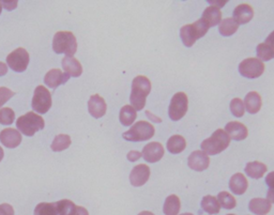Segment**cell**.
Returning a JSON list of instances; mask_svg holds the SVG:
<instances>
[{
	"label": "cell",
	"mask_w": 274,
	"mask_h": 215,
	"mask_svg": "<svg viewBox=\"0 0 274 215\" xmlns=\"http://www.w3.org/2000/svg\"><path fill=\"white\" fill-rule=\"evenodd\" d=\"M74 215H89V213L84 206H76V211Z\"/></svg>",
	"instance_id": "obj_44"
},
{
	"label": "cell",
	"mask_w": 274,
	"mask_h": 215,
	"mask_svg": "<svg viewBox=\"0 0 274 215\" xmlns=\"http://www.w3.org/2000/svg\"><path fill=\"white\" fill-rule=\"evenodd\" d=\"M52 50L56 54H64L66 57H73L78 50V41L71 32H59L52 39Z\"/></svg>",
	"instance_id": "obj_3"
},
{
	"label": "cell",
	"mask_w": 274,
	"mask_h": 215,
	"mask_svg": "<svg viewBox=\"0 0 274 215\" xmlns=\"http://www.w3.org/2000/svg\"><path fill=\"white\" fill-rule=\"evenodd\" d=\"M202 20L208 25V27H214L218 25V22H222V12L218 6H208L202 13Z\"/></svg>",
	"instance_id": "obj_19"
},
{
	"label": "cell",
	"mask_w": 274,
	"mask_h": 215,
	"mask_svg": "<svg viewBox=\"0 0 274 215\" xmlns=\"http://www.w3.org/2000/svg\"><path fill=\"white\" fill-rule=\"evenodd\" d=\"M8 72V66L4 62H2L0 61V76L6 75Z\"/></svg>",
	"instance_id": "obj_45"
},
{
	"label": "cell",
	"mask_w": 274,
	"mask_h": 215,
	"mask_svg": "<svg viewBox=\"0 0 274 215\" xmlns=\"http://www.w3.org/2000/svg\"><path fill=\"white\" fill-rule=\"evenodd\" d=\"M188 100L184 92H178L172 98L168 114L172 121H178L184 117L188 112Z\"/></svg>",
	"instance_id": "obj_7"
},
{
	"label": "cell",
	"mask_w": 274,
	"mask_h": 215,
	"mask_svg": "<svg viewBox=\"0 0 274 215\" xmlns=\"http://www.w3.org/2000/svg\"><path fill=\"white\" fill-rule=\"evenodd\" d=\"M248 209L257 215H267L271 211V204L268 202V199L254 198L250 202Z\"/></svg>",
	"instance_id": "obj_22"
},
{
	"label": "cell",
	"mask_w": 274,
	"mask_h": 215,
	"mask_svg": "<svg viewBox=\"0 0 274 215\" xmlns=\"http://www.w3.org/2000/svg\"><path fill=\"white\" fill-rule=\"evenodd\" d=\"M29 60L30 58L28 52L22 48L14 50L6 56L8 66H9L13 71L18 73L26 71V68L29 64Z\"/></svg>",
	"instance_id": "obj_8"
},
{
	"label": "cell",
	"mask_w": 274,
	"mask_h": 215,
	"mask_svg": "<svg viewBox=\"0 0 274 215\" xmlns=\"http://www.w3.org/2000/svg\"><path fill=\"white\" fill-rule=\"evenodd\" d=\"M227 215H236V214H227Z\"/></svg>",
	"instance_id": "obj_50"
},
{
	"label": "cell",
	"mask_w": 274,
	"mask_h": 215,
	"mask_svg": "<svg viewBox=\"0 0 274 215\" xmlns=\"http://www.w3.org/2000/svg\"><path fill=\"white\" fill-rule=\"evenodd\" d=\"M218 200L220 206H222L224 209H234L236 206H237V200H236L234 197L228 193V192H220L218 196Z\"/></svg>",
	"instance_id": "obj_33"
},
{
	"label": "cell",
	"mask_w": 274,
	"mask_h": 215,
	"mask_svg": "<svg viewBox=\"0 0 274 215\" xmlns=\"http://www.w3.org/2000/svg\"><path fill=\"white\" fill-rule=\"evenodd\" d=\"M108 105L105 103V100L98 94L91 96L88 102V110L89 114L96 119L102 118L106 114Z\"/></svg>",
	"instance_id": "obj_13"
},
{
	"label": "cell",
	"mask_w": 274,
	"mask_h": 215,
	"mask_svg": "<svg viewBox=\"0 0 274 215\" xmlns=\"http://www.w3.org/2000/svg\"><path fill=\"white\" fill-rule=\"evenodd\" d=\"M180 215H194L192 213H184V214H180Z\"/></svg>",
	"instance_id": "obj_49"
},
{
	"label": "cell",
	"mask_w": 274,
	"mask_h": 215,
	"mask_svg": "<svg viewBox=\"0 0 274 215\" xmlns=\"http://www.w3.org/2000/svg\"><path fill=\"white\" fill-rule=\"evenodd\" d=\"M14 96H15V94L9 88L0 87V107L4 105Z\"/></svg>",
	"instance_id": "obj_39"
},
{
	"label": "cell",
	"mask_w": 274,
	"mask_h": 215,
	"mask_svg": "<svg viewBox=\"0 0 274 215\" xmlns=\"http://www.w3.org/2000/svg\"><path fill=\"white\" fill-rule=\"evenodd\" d=\"M230 112L232 114H234V116L236 117H242L243 114H244V112H246V107H244V103H243V101L241 98H232V102H230Z\"/></svg>",
	"instance_id": "obj_36"
},
{
	"label": "cell",
	"mask_w": 274,
	"mask_h": 215,
	"mask_svg": "<svg viewBox=\"0 0 274 215\" xmlns=\"http://www.w3.org/2000/svg\"><path fill=\"white\" fill-rule=\"evenodd\" d=\"M150 178V168L148 165H136L130 174V182L133 186L140 188L148 182Z\"/></svg>",
	"instance_id": "obj_12"
},
{
	"label": "cell",
	"mask_w": 274,
	"mask_h": 215,
	"mask_svg": "<svg viewBox=\"0 0 274 215\" xmlns=\"http://www.w3.org/2000/svg\"><path fill=\"white\" fill-rule=\"evenodd\" d=\"M2 2H0V14H2Z\"/></svg>",
	"instance_id": "obj_48"
},
{
	"label": "cell",
	"mask_w": 274,
	"mask_h": 215,
	"mask_svg": "<svg viewBox=\"0 0 274 215\" xmlns=\"http://www.w3.org/2000/svg\"><path fill=\"white\" fill-rule=\"evenodd\" d=\"M248 186V182L243 174H236L230 180V188L236 195L244 194Z\"/></svg>",
	"instance_id": "obj_20"
},
{
	"label": "cell",
	"mask_w": 274,
	"mask_h": 215,
	"mask_svg": "<svg viewBox=\"0 0 274 215\" xmlns=\"http://www.w3.org/2000/svg\"><path fill=\"white\" fill-rule=\"evenodd\" d=\"M268 168L264 164L254 160V162H250L246 166V174L253 179H260L262 176L267 172Z\"/></svg>",
	"instance_id": "obj_24"
},
{
	"label": "cell",
	"mask_w": 274,
	"mask_h": 215,
	"mask_svg": "<svg viewBox=\"0 0 274 215\" xmlns=\"http://www.w3.org/2000/svg\"><path fill=\"white\" fill-rule=\"evenodd\" d=\"M71 137L66 134H60L55 137L54 142H52L50 148L52 151L60 152L68 149L71 146Z\"/></svg>",
	"instance_id": "obj_32"
},
{
	"label": "cell",
	"mask_w": 274,
	"mask_h": 215,
	"mask_svg": "<svg viewBox=\"0 0 274 215\" xmlns=\"http://www.w3.org/2000/svg\"><path fill=\"white\" fill-rule=\"evenodd\" d=\"M137 114L136 110L133 108L131 105H124L120 110L119 119L120 122L124 126H130L133 124V122L136 120Z\"/></svg>",
	"instance_id": "obj_27"
},
{
	"label": "cell",
	"mask_w": 274,
	"mask_h": 215,
	"mask_svg": "<svg viewBox=\"0 0 274 215\" xmlns=\"http://www.w3.org/2000/svg\"><path fill=\"white\" fill-rule=\"evenodd\" d=\"M15 120V112L10 107H4L0 110V124L4 126L12 124Z\"/></svg>",
	"instance_id": "obj_35"
},
{
	"label": "cell",
	"mask_w": 274,
	"mask_h": 215,
	"mask_svg": "<svg viewBox=\"0 0 274 215\" xmlns=\"http://www.w3.org/2000/svg\"><path fill=\"white\" fill-rule=\"evenodd\" d=\"M180 36H181L182 42H184V44L186 46V48H191V46H193L197 40L192 24L184 25L181 28Z\"/></svg>",
	"instance_id": "obj_30"
},
{
	"label": "cell",
	"mask_w": 274,
	"mask_h": 215,
	"mask_svg": "<svg viewBox=\"0 0 274 215\" xmlns=\"http://www.w3.org/2000/svg\"><path fill=\"white\" fill-rule=\"evenodd\" d=\"M18 130L26 136H34L36 132L43 130L45 122L40 114L34 112H29L24 116H20L16 121Z\"/></svg>",
	"instance_id": "obj_4"
},
{
	"label": "cell",
	"mask_w": 274,
	"mask_h": 215,
	"mask_svg": "<svg viewBox=\"0 0 274 215\" xmlns=\"http://www.w3.org/2000/svg\"><path fill=\"white\" fill-rule=\"evenodd\" d=\"M164 156V148L162 144L154 142L146 144L142 149V156L148 163H156Z\"/></svg>",
	"instance_id": "obj_10"
},
{
	"label": "cell",
	"mask_w": 274,
	"mask_h": 215,
	"mask_svg": "<svg viewBox=\"0 0 274 215\" xmlns=\"http://www.w3.org/2000/svg\"><path fill=\"white\" fill-rule=\"evenodd\" d=\"M138 215H154V214L152 212H150V211H142Z\"/></svg>",
	"instance_id": "obj_47"
},
{
	"label": "cell",
	"mask_w": 274,
	"mask_h": 215,
	"mask_svg": "<svg viewBox=\"0 0 274 215\" xmlns=\"http://www.w3.org/2000/svg\"><path fill=\"white\" fill-rule=\"evenodd\" d=\"M0 142L9 149L16 148L22 142V135L20 130L15 128H4L0 132Z\"/></svg>",
	"instance_id": "obj_14"
},
{
	"label": "cell",
	"mask_w": 274,
	"mask_h": 215,
	"mask_svg": "<svg viewBox=\"0 0 274 215\" xmlns=\"http://www.w3.org/2000/svg\"><path fill=\"white\" fill-rule=\"evenodd\" d=\"M62 68L64 73L72 78H78L82 73V66L78 59L74 57H64L62 59Z\"/></svg>",
	"instance_id": "obj_21"
},
{
	"label": "cell",
	"mask_w": 274,
	"mask_h": 215,
	"mask_svg": "<svg viewBox=\"0 0 274 215\" xmlns=\"http://www.w3.org/2000/svg\"><path fill=\"white\" fill-rule=\"evenodd\" d=\"M4 156V149H2V147H0V162H2V160Z\"/></svg>",
	"instance_id": "obj_46"
},
{
	"label": "cell",
	"mask_w": 274,
	"mask_h": 215,
	"mask_svg": "<svg viewBox=\"0 0 274 215\" xmlns=\"http://www.w3.org/2000/svg\"><path fill=\"white\" fill-rule=\"evenodd\" d=\"M2 2V6H4V9L8 11L14 10L15 8L18 6V0H13V2H6V0H2V2Z\"/></svg>",
	"instance_id": "obj_41"
},
{
	"label": "cell",
	"mask_w": 274,
	"mask_h": 215,
	"mask_svg": "<svg viewBox=\"0 0 274 215\" xmlns=\"http://www.w3.org/2000/svg\"><path fill=\"white\" fill-rule=\"evenodd\" d=\"M257 56L260 61H269L274 58V32H272L264 43L258 44Z\"/></svg>",
	"instance_id": "obj_15"
},
{
	"label": "cell",
	"mask_w": 274,
	"mask_h": 215,
	"mask_svg": "<svg viewBox=\"0 0 274 215\" xmlns=\"http://www.w3.org/2000/svg\"><path fill=\"white\" fill-rule=\"evenodd\" d=\"M225 132L226 134L230 136V138L234 140H246L248 135V128L240 124V122H236V121H230L225 126Z\"/></svg>",
	"instance_id": "obj_16"
},
{
	"label": "cell",
	"mask_w": 274,
	"mask_h": 215,
	"mask_svg": "<svg viewBox=\"0 0 274 215\" xmlns=\"http://www.w3.org/2000/svg\"><path fill=\"white\" fill-rule=\"evenodd\" d=\"M181 209V202L178 196L170 195L166 198L163 211L165 215H178Z\"/></svg>",
	"instance_id": "obj_26"
},
{
	"label": "cell",
	"mask_w": 274,
	"mask_h": 215,
	"mask_svg": "<svg viewBox=\"0 0 274 215\" xmlns=\"http://www.w3.org/2000/svg\"><path fill=\"white\" fill-rule=\"evenodd\" d=\"M126 158L128 160H130V162H136V160H138L142 158V153L136 151V150H132L128 153Z\"/></svg>",
	"instance_id": "obj_42"
},
{
	"label": "cell",
	"mask_w": 274,
	"mask_h": 215,
	"mask_svg": "<svg viewBox=\"0 0 274 215\" xmlns=\"http://www.w3.org/2000/svg\"><path fill=\"white\" fill-rule=\"evenodd\" d=\"M188 165L191 170L195 172H202L209 167L210 158L204 151L197 150L190 154L188 160Z\"/></svg>",
	"instance_id": "obj_11"
},
{
	"label": "cell",
	"mask_w": 274,
	"mask_h": 215,
	"mask_svg": "<svg viewBox=\"0 0 274 215\" xmlns=\"http://www.w3.org/2000/svg\"><path fill=\"white\" fill-rule=\"evenodd\" d=\"M68 78H70V76L66 73L60 71L59 68H52V70L48 71L46 75H45L44 82L50 88H57L66 84L68 80Z\"/></svg>",
	"instance_id": "obj_17"
},
{
	"label": "cell",
	"mask_w": 274,
	"mask_h": 215,
	"mask_svg": "<svg viewBox=\"0 0 274 215\" xmlns=\"http://www.w3.org/2000/svg\"><path fill=\"white\" fill-rule=\"evenodd\" d=\"M52 101L50 92L44 86H38L34 90L32 107L38 114H46L52 107Z\"/></svg>",
	"instance_id": "obj_6"
},
{
	"label": "cell",
	"mask_w": 274,
	"mask_h": 215,
	"mask_svg": "<svg viewBox=\"0 0 274 215\" xmlns=\"http://www.w3.org/2000/svg\"><path fill=\"white\" fill-rule=\"evenodd\" d=\"M186 147V142L184 136L181 135H174L168 140H167V150L172 154H178L182 151H184Z\"/></svg>",
	"instance_id": "obj_25"
},
{
	"label": "cell",
	"mask_w": 274,
	"mask_h": 215,
	"mask_svg": "<svg viewBox=\"0 0 274 215\" xmlns=\"http://www.w3.org/2000/svg\"><path fill=\"white\" fill-rule=\"evenodd\" d=\"M202 208L208 214H218L220 210V206L216 197L207 195L202 199Z\"/></svg>",
	"instance_id": "obj_28"
},
{
	"label": "cell",
	"mask_w": 274,
	"mask_h": 215,
	"mask_svg": "<svg viewBox=\"0 0 274 215\" xmlns=\"http://www.w3.org/2000/svg\"><path fill=\"white\" fill-rule=\"evenodd\" d=\"M193 26V29H194V32H195V34H196V38H197V40L200 39L202 36H204L206 34H207L208 32V25L206 24V22L200 18L198 20L197 22H193L192 24Z\"/></svg>",
	"instance_id": "obj_37"
},
{
	"label": "cell",
	"mask_w": 274,
	"mask_h": 215,
	"mask_svg": "<svg viewBox=\"0 0 274 215\" xmlns=\"http://www.w3.org/2000/svg\"><path fill=\"white\" fill-rule=\"evenodd\" d=\"M34 215H57L54 204L41 202L34 208Z\"/></svg>",
	"instance_id": "obj_34"
},
{
	"label": "cell",
	"mask_w": 274,
	"mask_h": 215,
	"mask_svg": "<svg viewBox=\"0 0 274 215\" xmlns=\"http://www.w3.org/2000/svg\"><path fill=\"white\" fill-rule=\"evenodd\" d=\"M151 91V82L148 78L138 75L133 80L132 92L130 96L131 106L137 112L144 108L146 100Z\"/></svg>",
	"instance_id": "obj_1"
},
{
	"label": "cell",
	"mask_w": 274,
	"mask_h": 215,
	"mask_svg": "<svg viewBox=\"0 0 274 215\" xmlns=\"http://www.w3.org/2000/svg\"><path fill=\"white\" fill-rule=\"evenodd\" d=\"M254 16V10L250 4H242L236 6L234 10V20L237 22L238 25H244L248 24L250 20Z\"/></svg>",
	"instance_id": "obj_18"
},
{
	"label": "cell",
	"mask_w": 274,
	"mask_h": 215,
	"mask_svg": "<svg viewBox=\"0 0 274 215\" xmlns=\"http://www.w3.org/2000/svg\"><path fill=\"white\" fill-rule=\"evenodd\" d=\"M239 72L246 78H258L264 72V64L257 58H246L239 64Z\"/></svg>",
	"instance_id": "obj_9"
},
{
	"label": "cell",
	"mask_w": 274,
	"mask_h": 215,
	"mask_svg": "<svg viewBox=\"0 0 274 215\" xmlns=\"http://www.w3.org/2000/svg\"><path fill=\"white\" fill-rule=\"evenodd\" d=\"M243 103L250 114H257L262 108V96L256 91H250L246 94Z\"/></svg>",
	"instance_id": "obj_23"
},
{
	"label": "cell",
	"mask_w": 274,
	"mask_h": 215,
	"mask_svg": "<svg viewBox=\"0 0 274 215\" xmlns=\"http://www.w3.org/2000/svg\"><path fill=\"white\" fill-rule=\"evenodd\" d=\"M0 215H14L13 206L9 204H0Z\"/></svg>",
	"instance_id": "obj_40"
},
{
	"label": "cell",
	"mask_w": 274,
	"mask_h": 215,
	"mask_svg": "<svg viewBox=\"0 0 274 215\" xmlns=\"http://www.w3.org/2000/svg\"><path fill=\"white\" fill-rule=\"evenodd\" d=\"M57 215H74L76 211V206L68 199H62L54 204Z\"/></svg>",
	"instance_id": "obj_31"
},
{
	"label": "cell",
	"mask_w": 274,
	"mask_h": 215,
	"mask_svg": "<svg viewBox=\"0 0 274 215\" xmlns=\"http://www.w3.org/2000/svg\"><path fill=\"white\" fill-rule=\"evenodd\" d=\"M266 183L269 186V190L267 194V199L270 204H274V172L268 174L266 176Z\"/></svg>",
	"instance_id": "obj_38"
},
{
	"label": "cell",
	"mask_w": 274,
	"mask_h": 215,
	"mask_svg": "<svg viewBox=\"0 0 274 215\" xmlns=\"http://www.w3.org/2000/svg\"><path fill=\"white\" fill-rule=\"evenodd\" d=\"M230 144V138L226 134V132L222 128L216 130L211 137L207 138L202 142V149L209 156H216L218 153L223 152Z\"/></svg>",
	"instance_id": "obj_2"
},
{
	"label": "cell",
	"mask_w": 274,
	"mask_h": 215,
	"mask_svg": "<svg viewBox=\"0 0 274 215\" xmlns=\"http://www.w3.org/2000/svg\"><path fill=\"white\" fill-rule=\"evenodd\" d=\"M146 116L152 121V122H156V124H160V122H162V119L161 118H158L156 116H154V114L150 112L149 110H146Z\"/></svg>",
	"instance_id": "obj_43"
},
{
	"label": "cell",
	"mask_w": 274,
	"mask_h": 215,
	"mask_svg": "<svg viewBox=\"0 0 274 215\" xmlns=\"http://www.w3.org/2000/svg\"><path fill=\"white\" fill-rule=\"evenodd\" d=\"M238 28H239V25L234 20V18H228L220 22V24L218 26V32L224 36H230L234 34L237 32Z\"/></svg>",
	"instance_id": "obj_29"
},
{
	"label": "cell",
	"mask_w": 274,
	"mask_h": 215,
	"mask_svg": "<svg viewBox=\"0 0 274 215\" xmlns=\"http://www.w3.org/2000/svg\"><path fill=\"white\" fill-rule=\"evenodd\" d=\"M154 126L150 122L140 121L136 122L130 130L124 132L122 137L128 142H144L154 137Z\"/></svg>",
	"instance_id": "obj_5"
}]
</instances>
